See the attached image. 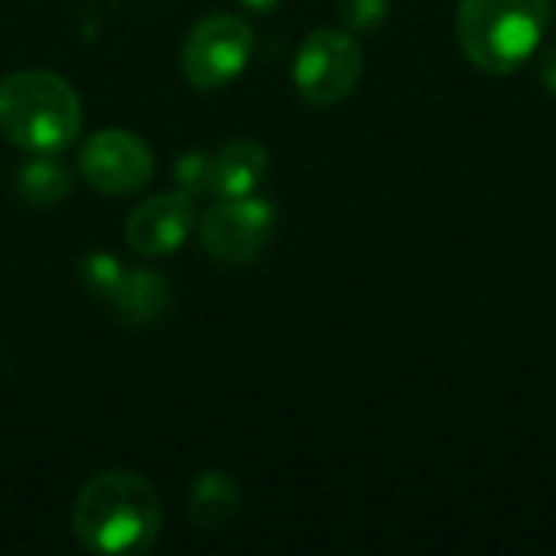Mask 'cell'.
I'll use <instances>...</instances> for the list:
<instances>
[{
    "mask_svg": "<svg viewBox=\"0 0 556 556\" xmlns=\"http://www.w3.org/2000/svg\"><path fill=\"white\" fill-rule=\"evenodd\" d=\"M163 525L156 489L127 469L98 472L85 482L72 508L78 544L101 556H134L153 547Z\"/></svg>",
    "mask_w": 556,
    "mask_h": 556,
    "instance_id": "1",
    "label": "cell"
},
{
    "mask_svg": "<svg viewBox=\"0 0 556 556\" xmlns=\"http://www.w3.org/2000/svg\"><path fill=\"white\" fill-rule=\"evenodd\" d=\"M78 91L42 68L13 72L0 81V134L33 153H62L78 140Z\"/></svg>",
    "mask_w": 556,
    "mask_h": 556,
    "instance_id": "2",
    "label": "cell"
},
{
    "mask_svg": "<svg viewBox=\"0 0 556 556\" xmlns=\"http://www.w3.org/2000/svg\"><path fill=\"white\" fill-rule=\"evenodd\" d=\"M551 26V0H459L456 36L466 59L489 75L518 72Z\"/></svg>",
    "mask_w": 556,
    "mask_h": 556,
    "instance_id": "3",
    "label": "cell"
},
{
    "mask_svg": "<svg viewBox=\"0 0 556 556\" xmlns=\"http://www.w3.org/2000/svg\"><path fill=\"white\" fill-rule=\"evenodd\" d=\"M254 52V29L235 13L199 20L182 42V75L199 91H215L235 81Z\"/></svg>",
    "mask_w": 556,
    "mask_h": 556,
    "instance_id": "4",
    "label": "cell"
},
{
    "mask_svg": "<svg viewBox=\"0 0 556 556\" xmlns=\"http://www.w3.org/2000/svg\"><path fill=\"white\" fill-rule=\"evenodd\" d=\"M362 68L365 52L349 29H316L303 39L296 52L293 81L309 104L329 108L355 91Z\"/></svg>",
    "mask_w": 556,
    "mask_h": 556,
    "instance_id": "5",
    "label": "cell"
},
{
    "mask_svg": "<svg viewBox=\"0 0 556 556\" xmlns=\"http://www.w3.org/2000/svg\"><path fill=\"white\" fill-rule=\"evenodd\" d=\"M274 225H277V212L264 199H254V195L218 199V205H212L202 215L199 238H202V248L215 261L248 264L267 248Z\"/></svg>",
    "mask_w": 556,
    "mask_h": 556,
    "instance_id": "6",
    "label": "cell"
},
{
    "mask_svg": "<svg viewBox=\"0 0 556 556\" xmlns=\"http://www.w3.org/2000/svg\"><path fill=\"white\" fill-rule=\"evenodd\" d=\"M78 173L98 192L127 195L153 179V150L130 130H98L78 147Z\"/></svg>",
    "mask_w": 556,
    "mask_h": 556,
    "instance_id": "7",
    "label": "cell"
},
{
    "mask_svg": "<svg viewBox=\"0 0 556 556\" xmlns=\"http://www.w3.org/2000/svg\"><path fill=\"white\" fill-rule=\"evenodd\" d=\"M195 225L192 195L176 189L140 202L127 218V244L143 257H166L173 254Z\"/></svg>",
    "mask_w": 556,
    "mask_h": 556,
    "instance_id": "8",
    "label": "cell"
},
{
    "mask_svg": "<svg viewBox=\"0 0 556 556\" xmlns=\"http://www.w3.org/2000/svg\"><path fill=\"white\" fill-rule=\"evenodd\" d=\"M267 176V150L257 140H231L208 156L205 192L215 199H241L251 195Z\"/></svg>",
    "mask_w": 556,
    "mask_h": 556,
    "instance_id": "9",
    "label": "cell"
},
{
    "mask_svg": "<svg viewBox=\"0 0 556 556\" xmlns=\"http://www.w3.org/2000/svg\"><path fill=\"white\" fill-rule=\"evenodd\" d=\"M108 303L127 326H150L169 306V283H166V277H160L147 267H130V270H124V277Z\"/></svg>",
    "mask_w": 556,
    "mask_h": 556,
    "instance_id": "10",
    "label": "cell"
},
{
    "mask_svg": "<svg viewBox=\"0 0 556 556\" xmlns=\"http://www.w3.org/2000/svg\"><path fill=\"white\" fill-rule=\"evenodd\" d=\"M241 505V489L228 472H202L189 489V521L199 531L225 528Z\"/></svg>",
    "mask_w": 556,
    "mask_h": 556,
    "instance_id": "11",
    "label": "cell"
},
{
    "mask_svg": "<svg viewBox=\"0 0 556 556\" xmlns=\"http://www.w3.org/2000/svg\"><path fill=\"white\" fill-rule=\"evenodd\" d=\"M72 173L55 160H33L16 173V192L29 205H55L68 195Z\"/></svg>",
    "mask_w": 556,
    "mask_h": 556,
    "instance_id": "12",
    "label": "cell"
},
{
    "mask_svg": "<svg viewBox=\"0 0 556 556\" xmlns=\"http://www.w3.org/2000/svg\"><path fill=\"white\" fill-rule=\"evenodd\" d=\"M124 270H127V267H124L117 257H111V254H91V257L81 261V283H85L94 296L111 300V293L117 290Z\"/></svg>",
    "mask_w": 556,
    "mask_h": 556,
    "instance_id": "13",
    "label": "cell"
},
{
    "mask_svg": "<svg viewBox=\"0 0 556 556\" xmlns=\"http://www.w3.org/2000/svg\"><path fill=\"white\" fill-rule=\"evenodd\" d=\"M391 0H339V20L349 33H371L388 20Z\"/></svg>",
    "mask_w": 556,
    "mask_h": 556,
    "instance_id": "14",
    "label": "cell"
},
{
    "mask_svg": "<svg viewBox=\"0 0 556 556\" xmlns=\"http://www.w3.org/2000/svg\"><path fill=\"white\" fill-rule=\"evenodd\" d=\"M173 176H176V186H179L182 192H189V195L205 192L208 153H186V156H179V163H176Z\"/></svg>",
    "mask_w": 556,
    "mask_h": 556,
    "instance_id": "15",
    "label": "cell"
},
{
    "mask_svg": "<svg viewBox=\"0 0 556 556\" xmlns=\"http://www.w3.org/2000/svg\"><path fill=\"white\" fill-rule=\"evenodd\" d=\"M541 81H544L547 91H554L556 94V49H551V52L544 55V62H541Z\"/></svg>",
    "mask_w": 556,
    "mask_h": 556,
    "instance_id": "16",
    "label": "cell"
},
{
    "mask_svg": "<svg viewBox=\"0 0 556 556\" xmlns=\"http://www.w3.org/2000/svg\"><path fill=\"white\" fill-rule=\"evenodd\" d=\"M244 7H251V10H257V13H267V10H274L280 0H241Z\"/></svg>",
    "mask_w": 556,
    "mask_h": 556,
    "instance_id": "17",
    "label": "cell"
}]
</instances>
